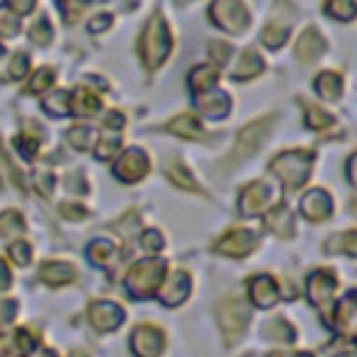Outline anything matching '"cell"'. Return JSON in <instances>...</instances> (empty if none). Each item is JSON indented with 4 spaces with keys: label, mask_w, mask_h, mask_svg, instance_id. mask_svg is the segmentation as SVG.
Segmentation results:
<instances>
[{
    "label": "cell",
    "mask_w": 357,
    "mask_h": 357,
    "mask_svg": "<svg viewBox=\"0 0 357 357\" xmlns=\"http://www.w3.org/2000/svg\"><path fill=\"white\" fill-rule=\"evenodd\" d=\"M170 53V31H167V22L165 17L153 14L139 36V56H142V64L148 70H156Z\"/></svg>",
    "instance_id": "6da1fadb"
},
{
    "label": "cell",
    "mask_w": 357,
    "mask_h": 357,
    "mask_svg": "<svg viewBox=\"0 0 357 357\" xmlns=\"http://www.w3.org/2000/svg\"><path fill=\"white\" fill-rule=\"evenodd\" d=\"M268 170L282 178L284 190H298L307 181L310 170H312V153H307V151H284L268 165Z\"/></svg>",
    "instance_id": "7a4b0ae2"
},
{
    "label": "cell",
    "mask_w": 357,
    "mask_h": 357,
    "mask_svg": "<svg viewBox=\"0 0 357 357\" xmlns=\"http://www.w3.org/2000/svg\"><path fill=\"white\" fill-rule=\"evenodd\" d=\"M273 123H276V117H273V114H268V117H259V120L248 123V126L237 134V142H234V148H231V153H229V159H226V167H234V165H240V162L251 159V156L257 153V148L268 139V134H271Z\"/></svg>",
    "instance_id": "3957f363"
},
{
    "label": "cell",
    "mask_w": 357,
    "mask_h": 357,
    "mask_svg": "<svg viewBox=\"0 0 357 357\" xmlns=\"http://www.w3.org/2000/svg\"><path fill=\"white\" fill-rule=\"evenodd\" d=\"M165 262L162 259H142V262H137L131 271H128V276H126V287H128V293L134 296V298H148V296H153L156 290H159V284H162V279H165Z\"/></svg>",
    "instance_id": "277c9868"
},
{
    "label": "cell",
    "mask_w": 357,
    "mask_h": 357,
    "mask_svg": "<svg viewBox=\"0 0 357 357\" xmlns=\"http://www.w3.org/2000/svg\"><path fill=\"white\" fill-rule=\"evenodd\" d=\"M218 324H220V332H223V337H226L229 346L240 340V335L248 326V310H245V304H243L240 296H226L218 304Z\"/></svg>",
    "instance_id": "5b68a950"
},
{
    "label": "cell",
    "mask_w": 357,
    "mask_h": 357,
    "mask_svg": "<svg viewBox=\"0 0 357 357\" xmlns=\"http://www.w3.org/2000/svg\"><path fill=\"white\" fill-rule=\"evenodd\" d=\"M209 17L229 33H243L248 28V8L243 6V0H215L209 6Z\"/></svg>",
    "instance_id": "8992f818"
},
{
    "label": "cell",
    "mask_w": 357,
    "mask_h": 357,
    "mask_svg": "<svg viewBox=\"0 0 357 357\" xmlns=\"http://www.w3.org/2000/svg\"><path fill=\"white\" fill-rule=\"evenodd\" d=\"M335 287H337V279H335L329 271H315V273L307 279V296H310V301L324 312L326 321H329V310H332Z\"/></svg>",
    "instance_id": "52a82bcc"
},
{
    "label": "cell",
    "mask_w": 357,
    "mask_h": 357,
    "mask_svg": "<svg viewBox=\"0 0 357 357\" xmlns=\"http://www.w3.org/2000/svg\"><path fill=\"white\" fill-rule=\"evenodd\" d=\"M145 173H148V156H145L139 148L126 151V153L114 162V176H117L120 181H126V184L139 181Z\"/></svg>",
    "instance_id": "ba28073f"
},
{
    "label": "cell",
    "mask_w": 357,
    "mask_h": 357,
    "mask_svg": "<svg viewBox=\"0 0 357 357\" xmlns=\"http://www.w3.org/2000/svg\"><path fill=\"white\" fill-rule=\"evenodd\" d=\"M162 349H165V337H162V332L156 326L142 324V326H137L131 332V351H134V357H156Z\"/></svg>",
    "instance_id": "9c48e42d"
},
{
    "label": "cell",
    "mask_w": 357,
    "mask_h": 357,
    "mask_svg": "<svg viewBox=\"0 0 357 357\" xmlns=\"http://www.w3.org/2000/svg\"><path fill=\"white\" fill-rule=\"evenodd\" d=\"M268 204H271V187L265 181H251L248 187H243V192H240V212L245 218L268 212Z\"/></svg>",
    "instance_id": "30bf717a"
},
{
    "label": "cell",
    "mask_w": 357,
    "mask_h": 357,
    "mask_svg": "<svg viewBox=\"0 0 357 357\" xmlns=\"http://www.w3.org/2000/svg\"><path fill=\"white\" fill-rule=\"evenodd\" d=\"M257 245V234L248 231V229H234L229 234H223L218 243H215V251L218 254H226V257H245L251 254Z\"/></svg>",
    "instance_id": "8fae6325"
},
{
    "label": "cell",
    "mask_w": 357,
    "mask_h": 357,
    "mask_svg": "<svg viewBox=\"0 0 357 357\" xmlns=\"http://www.w3.org/2000/svg\"><path fill=\"white\" fill-rule=\"evenodd\" d=\"M89 324L98 332H112L123 324V310L114 301H92L89 304Z\"/></svg>",
    "instance_id": "7c38bea8"
},
{
    "label": "cell",
    "mask_w": 357,
    "mask_h": 357,
    "mask_svg": "<svg viewBox=\"0 0 357 357\" xmlns=\"http://www.w3.org/2000/svg\"><path fill=\"white\" fill-rule=\"evenodd\" d=\"M36 346V337L31 329H14L0 332V357H22Z\"/></svg>",
    "instance_id": "4fadbf2b"
},
{
    "label": "cell",
    "mask_w": 357,
    "mask_h": 357,
    "mask_svg": "<svg viewBox=\"0 0 357 357\" xmlns=\"http://www.w3.org/2000/svg\"><path fill=\"white\" fill-rule=\"evenodd\" d=\"M248 296H251L254 307L268 310V307H273L279 301V287H276V282L271 276L259 273V276H251L248 279Z\"/></svg>",
    "instance_id": "5bb4252c"
},
{
    "label": "cell",
    "mask_w": 357,
    "mask_h": 357,
    "mask_svg": "<svg viewBox=\"0 0 357 357\" xmlns=\"http://www.w3.org/2000/svg\"><path fill=\"white\" fill-rule=\"evenodd\" d=\"M301 215H304L307 220H312V223L326 220V218L332 215V198H329V192H324V190H310V192L301 198Z\"/></svg>",
    "instance_id": "9a60e30c"
},
{
    "label": "cell",
    "mask_w": 357,
    "mask_h": 357,
    "mask_svg": "<svg viewBox=\"0 0 357 357\" xmlns=\"http://www.w3.org/2000/svg\"><path fill=\"white\" fill-rule=\"evenodd\" d=\"M187 293H190V276L184 271H173L167 276V282L159 287V301L167 307H176L187 298Z\"/></svg>",
    "instance_id": "2e32d148"
},
{
    "label": "cell",
    "mask_w": 357,
    "mask_h": 357,
    "mask_svg": "<svg viewBox=\"0 0 357 357\" xmlns=\"http://www.w3.org/2000/svg\"><path fill=\"white\" fill-rule=\"evenodd\" d=\"M326 50V42H324V36L315 31V28H307L301 36H298V42H296V59L298 61H315L321 53Z\"/></svg>",
    "instance_id": "e0dca14e"
},
{
    "label": "cell",
    "mask_w": 357,
    "mask_h": 357,
    "mask_svg": "<svg viewBox=\"0 0 357 357\" xmlns=\"http://www.w3.org/2000/svg\"><path fill=\"white\" fill-rule=\"evenodd\" d=\"M195 106H198L204 114H209V117H226L231 100H229V95L209 89V92H198V95H195Z\"/></svg>",
    "instance_id": "ac0fdd59"
},
{
    "label": "cell",
    "mask_w": 357,
    "mask_h": 357,
    "mask_svg": "<svg viewBox=\"0 0 357 357\" xmlns=\"http://www.w3.org/2000/svg\"><path fill=\"white\" fill-rule=\"evenodd\" d=\"M67 109H70V114H95L100 109V98L84 86H78L67 95Z\"/></svg>",
    "instance_id": "d6986e66"
},
{
    "label": "cell",
    "mask_w": 357,
    "mask_h": 357,
    "mask_svg": "<svg viewBox=\"0 0 357 357\" xmlns=\"http://www.w3.org/2000/svg\"><path fill=\"white\" fill-rule=\"evenodd\" d=\"M354 312H357V293L351 290V293H346L343 298H340V304H337V310H335V318L329 321L337 332H343V335H349L351 332V321H354Z\"/></svg>",
    "instance_id": "ffe728a7"
},
{
    "label": "cell",
    "mask_w": 357,
    "mask_h": 357,
    "mask_svg": "<svg viewBox=\"0 0 357 357\" xmlns=\"http://www.w3.org/2000/svg\"><path fill=\"white\" fill-rule=\"evenodd\" d=\"M73 276H75V271H73V265H67V262H45L42 271H39V279H42L45 284H50V287L67 284V282H73Z\"/></svg>",
    "instance_id": "44dd1931"
},
{
    "label": "cell",
    "mask_w": 357,
    "mask_h": 357,
    "mask_svg": "<svg viewBox=\"0 0 357 357\" xmlns=\"http://www.w3.org/2000/svg\"><path fill=\"white\" fill-rule=\"evenodd\" d=\"M262 67H265V61L259 59V53L257 50H243L240 53V59H237V64H234V70H231V75L234 78H254V75H259L262 73Z\"/></svg>",
    "instance_id": "7402d4cb"
},
{
    "label": "cell",
    "mask_w": 357,
    "mask_h": 357,
    "mask_svg": "<svg viewBox=\"0 0 357 357\" xmlns=\"http://www.w3.org/2000/svg\"><path fill=\"white\" fill-rule=\"evenodd\" d=\"M218 75H220L218 67H212V64H201V67H192V70H190L187 84H190L192 92H209V89L215 86Z\"/></svg>",
    "instance_id": "603a6c76"
},
{
    "label": "cell",
    "mask_w": 357,
    "mask_h": 357,
    "mask_svg": "<svg viewBox=\"0 0 357 357\" xmlns=\"http://www.w3.org/2000/svg\"><path fill=\"white\" fill-rule=\"evenodd\" d=\"M39 145H42V131H39V126H36V123H25L22 131H20V137H17V151H20L25 159H33L36 151H39Z\"/></svg>",
    "instance_id": "cb8c5ba5"
},
{
    "label": "cell",
    "mask_w": 357,
    "mask_h": 357,
    "mask_svg": "<svg viewBox=\"0 0 357 357\" xmlns=\"http://www.w3.org/2000/svg\"><path fill=\"white\" fill-rule=\"evenodd\" d=\"M265 226L271 231H276L279 237H290L293 234V215H290V209L284 204H279L273 212L265 215Z\"/></svg>",
    "instance_id": "d4e9b609"
},
{
    "label": "cell",
    "mask_w": 357,
    "mask_h": 357,
    "mask_svg": "<svg viewBox=\"0 0 357 357\" xmlns=\"http://www.w3.org/2000/svg\"><path fill=\"white\" fill-rule=\"evenodd\" d=\"M170 134H176V137H187V139H198L204 131H201V123L192 117V114H178V117H173L167 126H165Z\"/></svg>",
    "instance_id": "484cf974"
},
{
    "label": "cell",
    "mask_w": 357,
    "mask_h": 357,
    "mask_svg": "<svg viewBox=\"0 0 357 357\" xmlns=\"http://www.w3.org/2000/svg\"><path fill=\"white\" fill-rule=\"evenodd\" d=\"M315 92H318L321 98H326V100L340 98V92H343V81H340V75L332 73V70L321 73V75L315 78Z\"/></svg>",
    "instance_id": "4316f807"
},
{
    "label": "cell",
    "mask_w": 357,
    "mask_h": 357,
    "mask_svg": "<svg viewBox=\"0 0 357 357\" xmlns=\"http://www.w3.org/2000/svg\"><path fill=\"white\" fill-rule=\"evenodd\" d=\"M287 33H290V25L282 22V20H273V22L265 25V31H262V42H265L268 47H282L284 39H287Z\"/></svg>",
    "instance_id": "83f0119b"
},
{
    "label": "cell",
    "mask_w": 357,
    "mask_h": 357,
    "mask_svg": "<svg viewBox=\"0 0 357 357\" xmlns=\"http://www.w3.org/2000/svg\"><path fill=\"white\" fill-rule=\"evenodd\" d=\"M167 178L176 184V187H181V190H190V192H198V184L192 181V176H190V170L181 165V162H167Z\"/></svg>",
    "instance_id": "f1b7e54d"
},
{
    "label": "cell",
    "mask_w": 357,
    "mask_h": 357,
    "mask_svg": "<svg viewBox=\"0 0 357 357\" xmlns=\"http://www.w3.org/2000/svg\"><path fill=\"white\" fill-rule=\"evenodd\" d=\"M262 332H265V337H273V340H293V337H296V329H293L284 318H271V321H265Z\"/></svg>",
    "instance_id": "f546056e"
},
{
    "label": "cell",
    "mask_w": 357,
    "mask_h": 357,
    "mask_svg": "<svg viewBox=\"0 0 357 357\" xmlns=\"http://www.w3.org/2000/svg\"><path fill=\"white\" fill-rule=\"evenodd\" d=\"M326 14L335 17L337 22H351L354 20V0H326Z\"/></svg>",
    "instance_id": "4dcf8cb0"
},
{
    "label": "cell",
    "mask_w": 357,
    "mask_h": 357,
    "mask_svg": "<svg viewBox=\"0 0 357 357\" xmlns=\"http://www.w3.org/2000/svg\"><path fill=\"white\" fill-rule=\"evenodd\" d=\"M304 117H307V126L315 128V131H324V128H332V126H335V117H332L329 112L318 109V106H307Z\"/></svg>",
    "instance_id": "1f68e13d"
},
{
    "label": "cell",
    "mask_w": 357,
    "mask_h": 357,
    "mask_svg": "<svg viewBox=\"0 0 357 357\" xmlns=\"http://www.w3.org/2000/svg\"><path fill=\"white\" fill-rule=\"evenodd\" d=\"M112 254H114V245L106 243V240H95V243H89V248H86V257H89V262H95V265H106V262L112 259Z\"/></svg>",
    "instance_id": "d6a6232c"
},
{
    "label": "cell",
    "mask_w": 357,
    "mask_h": 357,
    "mask_svg": "<svg viewBox=\"0 0 357 357\" xmlns=\"http://www.w3.org/2000/svg\"><path fill=\"white\" fill-rule=\"evenodd\" d=\"M89 3H92V0H59V8H61V14H64V20L73 25V22H78V20L84 17V11L89 8Z\"/></svg>",
    "instance_id": "836d02e7"
},
{
    "label": "cell",
    "mask_w": 357,
    "mask_h": 357,
    "mask_svg": "<svg viewBox=\"0 0 357 357\" xmlns=\"http://www.w3.org/2000/svg\"><path fill=\"white\" fill-rule=\"evenodd\" d=\"M22 229H25V223H22L20 212L8 209V212L0 215V234H3V237H14V234H20Z\"/></svg>",
    "instance_id": "e575fe53"
},
{
    "label": "cell",
    "mask_w": 357,
    "mask_h": 357,
    "mask_svg": "<svg viewBox=\"0 0 357 357\" xmlns=\"http://www.w3.org/2000/svg\"><path fill=\"white\" fill-rule=\"evenodd\" d=\"M53 81H56V73H53V67H42V70H36V75L28 81V92H45V89H50L53 86Z\"/></svg>",
    "instance_id": "d590c367"
},
{
    "label": "cell",
    "mask_w": 357,
    "mask_h": 357,
    "mask_svg": "<svg viewBox=\"0 0 357 357\" xmlns=\"http://www.w3.org/2000/svg\"><path fill=\"white\" fill-rule=\"evenodd\" d=\"M67 89H56V92H50V95H45V109L47 112H53L56 117H61V114H70V109H67Z\"/></svg>",
    "instance_id": "8d00e7d4"
},
{
    "label": "cell",
    "mask_w": 357,
    "mask_h": 357,
    "mask_svg": "<svg viewBox=\"0 0 357 357\" xmlns=\"http://www.w3.org/2000/svg\"><path fill=\"white\" fill-rule=\"evenodd\" d=\"M117 148H120V134H117V131L103 134L100 142L95 145V156H98V159H112V156L117 153Z\"/></svg>",
    "instance_id": "74e56055"
},
{
    "label": "cell",
    "mask_w": 357,
    "mask_h": 357,
    "mask_svg": "<svg viewBox=\"0 0 357 357\" xmlns=\"http://www.w3.org/2000/svg\"><path fill=\"white\" fill-rule=\"evenodd\" d=\"M335 248H343L349 257H357V231L354 229H349L343 237H332L329 243H326V251H335Z\"/></svg>",
    "instance_id": "f35d334b"
},
{
    "label": "cell",
    "mask_w": 357,
    "mask_h": 357,
    "mask_svg": "<svg viewBox=\"0 0 357 357\" xmlns=\"http://www.w3.org/2000/svg\"><path fill=\"white\" fill-rule=\"evenodd\" d=\"M31 39H33L36 45H50V39H53V28H50L47 17H39V20L31 25Z\"/></svg>",
    "instance_id": "ab89813d"
},
{
    "label": "cell",
    "mask_w": 357,
    "mask_h": 357,
    "mask_svg": "<svg viewBox=\"0 0 357 357\" xmlns=\"http://www.w3.org/2000/svg\"><path fill=\"white\" fill-rule=\"evenodd\" d=\"M20 33V17L11 8H0V36H17Z\"/></svg>",
    "instance_id": "60d3db41"
},
{
    "label": "cell",
    "mask_w": 357,
    "mask_h": 357,
    "mask_svg": "<svg viewBox=\"0 0 357 357\" xmlns=\"http://www.w3.org/2000/svg\"><path fill=\"white\" fill-rule=\"evenodd\" d=\"M67 142L73 145V148H78V151H86L89 148V128H84V126H73L70 131H67Z\"/></svg>",
    "instance_id": "b9f144b4"
},
{
    "label": "cell",
    "mask_w": 357,
    "mask_h": 357,
    "mask_svg": "<svg viewBox=\"0 0 357 357\" xmlns=\"http://www.w3.org/2000/svg\"><path fill=\"white\" fill-rule=\"evenodd\" d=\"M8 254H11V259H14L17 265H28V262H31V245H28L25 240H14V243L8 245Z\"/></svg>",
    "instance_id": "7bdbcfd3"
},
{
    "label": "cell",
    "mask_w": 357,
    "mask_h": 357,
    "mask_svg": "<svg viewBox=\"0 0 357 357\" xmlns=\"http://www.w3.org/2000/svg\"><path fill=\"white\" fill-rule=\"evenodd\" d=\"M28 56L25 53H17L14 59H11V64H8V73H6V78H11V81H17V78H22L25 73H28Z\"/></svg>",
    "instance_id": "ee69618b"
},
{
    "label": "cell",
    "mask_w": 357,
    "mask_h": 357,
    "mask_svg": "<svg viewBox=\"0 0 357 357\" xmlns=\"http://www.w3.org/2000/svg\"><path fill=\"white\" fill-rule=\"evenodd\" d=\"M142 248H148V251H159L162 245H165V237L156 231V229H148V231H142Z\"/></svg>",
    "instance_id": "f6af8a7d"
},
{
    "label": "cell",
    "mask_w": 357,
    "mask_h": 357,
    "mask_svg": "<svg viewBox=\"0 0 357 357\" xmlns=\"http://www.w3.org/2000/svg\"><path fill=\"white\" fill-rule=\"evenodd\" d=\"M209 53H212L215 61H226L231 56V47L226 42H209Z\"/></svg>",
    "instance_id": "bcb514c9"
},
{
    "label": "cell",
    "mask_w": 357,
    "mask_h": 357,
    "mask_svg": "<svg viewBox=\"0 0 357 357\" xmlns=\"http://www.w3.org/2000/svg\"><path fill=\"white\" fill-rule=\"evenodd\" d=\"M33 6H36V0H6V8H11L14 14H28V11H33Z\"/></svg>",
    "instance_id": "7dc6e473"
},
{
    "label": "cell",
    "mask_w": 357,
    "mask_h": 357,
    "mask_svg": "<svg viewBox=\"0 0 357 357\" xmlns=\"http://www.w3.org/2000/svg\"><path fill=\"white\" fill-rule=\"evenodd\" d=\"M17 315V304L11 298H0V324H8Z\"/></svg>",
    "instance_id": "c3c4849f"
},
{
    "label": "cell",
    "mask_w": 357,
    "mask_h": 357,
    "mask_svg": "<svg viewBox=\"0 0 357 357\" xmlns=\"http://www.w3.org/2000/svg\"><path fill=\"white\" fill-rule=\"evenodd\" d=\"M109 25H112V14H98V17L89 20V31H92V33H100V31H106Z\"/></svg>",
    "instance_id": "681fc988"
},
{
    "label": "cell",
    "mask_w": 357,
    "mask_h": 357,
    "mask_svg": "<svg viewBox=\"0 0 357 357\" xmlns=\"http://www.w3.org/2000/svg\"><path fill=\"white\" fill-rule=\"evenodd\" d=\"M36 187L42 195H50L53 192V176L50 173H36Z\"/></svg>",
    "instance_id": "f907efd6"
},
{
    "label": "cell",
    "mask_w": 357,
    "mask_h": 357,
    "mask_svg": "<svg viewBox=\"0 0 357 357\" xmlns=\"http://www.w3.org/2000/svg\"><path fill=\"white\" fill-rule=\"evenodd\" d=\"M61 215H64V218H73V220H81V218L86 215V209H84V206H75V204H64V206H61Z\"/></svg>",
    "instance_id": "816d5d0a"
},
{
    "label": "cell",
    "mask_w": 357,
    "mask_h": 357,
    "mask_svg": "<svg viewBox=\"0 0 357 357\" xmlns=\"http://www.w3.org/2000/svg\"><path fill=\"white\" fill-rule=\"evenodd\" d=\"M120 126H123V114H120V112H112V114H106V128L117 131Z\"/></svg>",
    "instance_id": "f5cc1de1"
},
{
    "label": "cell",
    "mask_w": 357,
    "mask_h": 357,
    "mask_svg": "<svg viewBox=\"0 0 357 357\" xmlns=\"http://www.w3.org/2000/svg\"><path fill=\"white\" fill-rule=\"evenodd\" d=\"M11 284V273H8V268H6V262L0 259V290H6Z\"/></svg>",
    "instance_id": "db71d44e"
},
{
    "label": "cell",
    "mask_w": 357,
    "mask_h": 357,
    "mask_svg": "<svg viewBox=\"0 0 357 357\" xmlns=\"http://www.w3.org/2000/svg\"><path fill=\"white\" fill-rule=\"evenodd\" d=\"M0 167H6V170H8L11 176H14V181H17V184H22V181H20V176L14 173V167H11V162L6 159V153H3V145H0Z\"/></svg>",
    "instance_id": "11a10c76"
},
{
    "label": "cell",
    "mask_w": 357,
    "mask_h": 357,
    "mask_svg": "<svg viewBox=\"0 0 357 357\" xmlns=\"http://www.w3.org/2000/svg\"><path fill=\"white\" fill-rule=\"evenodd\" d=\"M268 357H312L310 351H271Z\"/></svg>",
    "instance_id": "9f6ffc18"
},
{
    "label": "cell",
    "mask_w": 357,
    "mask_h": 357,
    "mask_svg": "<svg viewBox=\"0 0 357 357\" xmlns=\"http://www.w3.org/2000/svg\"><path fill=\"white\" fill-rule=\"evenodd\" d=\"M346 178L349 181H357L354 178V156H349V162H346Z\"/></svg>",
    "instance_id": "6f0895ef"
},
{
    "label": "cell",
    "mask_w": 357,
    "mask_h": 357,
    "mask_svg": "<svg viewBox=\"0 0 357 357\" xmlns=\"http://www.w3.org/2000/svg\"><path fill=\"white\" fill-rule=\"evenodd\" d=\"M33 357H56V354H53V351H36Z\"/></svg>",
    "instance_id": "680465c9"
},
{
    "label": "cell",
    "mask_w": 357,
    "mask_h": 357,
    "mask_svg": "<svg viewBox=\"0 0 357 357\" xmlns=\"http://www.w3.org/2000/svg\"><path fill=\"white\" fill-rule=\"evenodd\" d=\"M337 357H351V351H343V354H337Z\"/></svg>",
    "instance_id": "91938a15"
},
{
    "label": "cell",
    "mask_w": 357,
    "mask_h": 357,
    "mask_svg": "<svg viewBox=\"0 0 357 357\" xmlns=\"http://www.w3.org/2000/svg\"><path fill=\"white\" fill-rule=\"evenodd\" d=\"M0 56H3V45H0Z\"/></svg>",
    "instance_id": "94428289"
}]
</instances>
